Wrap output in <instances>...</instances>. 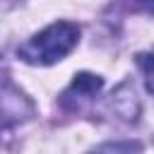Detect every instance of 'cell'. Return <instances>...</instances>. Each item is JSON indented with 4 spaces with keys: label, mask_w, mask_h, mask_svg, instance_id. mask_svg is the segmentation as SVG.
<instances>
[{
    "label": "cell",
    "mask_w": 154,
    "mask_h": 154,
    "mask_svg": "<svg viewBox=\"0 0 154 154\" xmlns=\"http://www.w3.org/2000/svg\"><path fill=\"white\" fill-rule=\"evenodd\" d=\"M142 144L135 140H118V142H103L89 154H140Z\"/></svg>",
    "instance_id": "5"
},
{
    "label": "cell",
    "mask_w": 154,
    "mask_h": 154,
    "mask_svg": "<svg viewBox=\"0 0 154 154\" xmlns=\"http://www.w3.org/2000/svg\"><path fill=\"white\" fill-rule=\"evenodd\" d=\"M108 106L113 111V116H118L120 120H128V123H135L140 118V99H137V91L132 89L130 82H123L108 99Z\"/></svg>",
    "instance_id": "4"
},
{
    "label": "cell",
    "mask_w": 154,
    "mask_h": 154,
    "mask_svg": "<svg viewBox=\"0 0 154 154\" xmlns=\"http://www.w3.org/2000/svg\"><path fill=\"white\" fill-rule=\"evenodd\" d=\"M142 75H144V84H147V91L154 96V48L152 51H144V53H137L135 55Z\"/></svg>",
    "instance_id": "6"
},
{
    "label": "cell",
    "mask_w": 154,
    "mask_h": 154,
    "mask_svg": "<svg viewBox=\"0 0 154 154\" xmlns=\"http://www.w3.org/2000/svg\"><path fill=\"white\" fill-rule=\"evenodd\" d=\"M36 116L34 101L12 82L7 70L0 67V135L31 120Z\"/></svg>",
    "instance_id": "2"
},
{
    "label": "cell",
    "mask_w": 154,
    "mask_h": 154,
    "mask_svg": "<svg viewBox=\"0 0 154 154\" xmlns=\"http://www.w3.org/2000/svg\"><path fill=\"white\" fill-rule=\"evenodd\" d=\"M79 41V26L75 22H53L26 43L17 48V55L29 65H53L63 60Z\"/></svg>",
    "instance_id": "1"
},
{
    "label": "cell",
    "mask_w": 154,
    "mask_h": 154,
    "mask_svg": "<svg viewBox=\"0 0 154 154\" xmlns=\"http://www.w3.org/2000/svg\"><path fill=\"white\" fill-rule=\"evenodd\" d=\"M103 89V79L94 72H77L72 77V82L67 84V89L60 94V106L67 111H77L84 101L94 99L99 91Z\"/></svg>",
    "instance_id": "3"
}]
</instances>
